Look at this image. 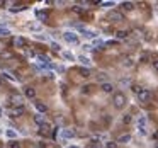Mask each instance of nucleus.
I'll list each match as a JSON object with an SVG mask.
<instances>
[{
    "label": "nucleus",
    "instance_id": "obj_1",
    "mask_svg": "<svg viewBox=\"0 0 158 148\" xmlns=\"http://www.w3.org/2000/svg\"><path fill=\"white\" fill-rule=\"evenodd\" d=\"M112 102H114V106H116L117 109H123L124 106H126L128 99H126V95H124L123 92H116V94L112 95Z\"/></svg>",
    "mask_w": 158,
    "mask_h": 148
},
{
    "label": "nucleus",
    "instance_id": "obj_2",
    "mask_svg": "<svg viewBox=\"0 0 158 148\" xmlns=\"http://www.w3.org/2000/svg\"><path fill=\"white\" fill-rule=\"evenodd\" d=\"M146 116H139L136 119V126H138V131H139V135H146Z\"/></svg>",
    "mask_w": 158,
    "mask_h": 148
},
{
    "label": "nucleus",
    "instance_id": "obj_3",
    "mask_svg": "<svg viewBox=\"0 0 158 148\" xmlns=\"http://www.w3.org/2000/svg\"><path fill=\"white\" fill-rule=\"evenodd\" d=\"M63 39L70 44H76L78 43V34H75L73 31H66V33H63Z\"/></svg>",
    "mask_w": 158,
    "mask_h": 148
},
{
    "label": "nucleus",
    "instance_id": "obj_4",
    "mask_svg": "<svg viewBox=\"0 0 158 148\" xmlns=\"http://www.w3.org/2000/svg\"><path fill=\"white\" fill-rule=\"evenodd\" d=\"M151 99V92L148 89H141L139 92H138V101L139 102H148Z\"/></svg>",
    "mask_w": 158,
    "mask_h": 148
},
{
    "label": "nucleus",
    "instance_id": "obj_5",
    "mask_svg": "<svg viewBox=\"0 0 158 148\" xmlns=\"http://www.w3.org/2000/svg\"><path fill=\"white\" fill-rule=\"evenodd\" d=\"M10 118H21L24 114V106H19V107H12L10 109Z\"/></svg>",
    "mask_w": 158,
    "mask_h": 148
},
{
    "label": "nucleus",
    "instance_id": "obj_6",
    "mask_svg": "<svg viewBox=\"0 0 158 148\" xmlns=\"http://www.w3.org/2000/svg\"><path fill=\"white\" fill-rule=\"evenodd\" d=\"M109 20L110 22H121V20H124V15L121 12H110L109 14Z\"/></svg>",
    "mask_w": 158,
    "mask_h": 148
},
{
    "label": "nucleus",
    "instance_id": "obj_7",
    "mask_svg": "<svg viewBox=\"0 0 158 148\" xmlns=\"http://www.w3.org/2000/svg\"><path fill=\"white\" fill-rule=\"evenodd\" d=\"M10 102L14 104L15 107H19V106H22V102H24V97H22V95H17V94H14L12 97H10Z\"/></svg>",
    "mask_w": 158,
    "mask_h": 148
},
{
    "label": "nucleus",
    "instance_id": "obj_8",
    "mask_svg": "<svg viewBox=\"0 0 158 148\" xmlns=\"http://www.w3.org/2000/svg\"><path fill=\"white\" fill-rule=\"evenodd\" d=\"M100 89H102V92H105V94H112V90H114V85H112V83H109V82H102Z\"/></svg>",
    "mask_w": 158,
    "mask_h": 148
},
{
    "label": "nucleus",
    "instance_id": "obj_9",
    "mask_svg": "<svg viewBox=\"0 0 158 148\" xmlns=\"http://www.w3.org/2000/svg\"><path fill=\"white\" fill-rule=\"evenodd\" d=\"M24 95H26L27 99H34V97H36V89L26 87V89H24Z\"/></svg>",
    "mask_w": 158,
    "mask_h": 148
},
{
    "label": "nucleus",
    "instance_id": "obj_10",
    "mask_svg": "<svg viewBox=\"0 0 158 148\" xmlns=\"http://www.w3.org/2000/svg\"><path fill=\"white\" fill-rule=\"evenodd\" d=\"M75 136V131L73 129H61V138L68 140V138H73Z\"/></svg>",
    "mask_w": 158,
    "mask_h": 148
},
{
    "label": "nucleus",
    "instance_id": "obj_11",
    "mask_svg": "<svg viewBox=\"0 0 158 148\" xmlns=\"http://www.w3.org/2000/svg\"><path fill=\"white\" fill-rule=\"evenodd\" d=\"M78 61H80V63H82L83 67H87V68H89L90 65H92V61H90L89 58H87V56H85V54H80V56H78Z\"/></svg>",
    "mask_w": 158,
    "mask_h": 148
},
{
    "label": "nucleus",
    "instance_id": "obj_12",
    "mask_svg": "<svg viewBox=\"0 0 158 148\" xmlns=\"http://www.w3.org/2000/svg\"><path fill=\"white\" fill-rule=\"evenodd\" d=\"M121 9L126 10V12H129V10L134 9V4H133V2H123V4H121Z\"/></svg>",
    "mask_w": 158,
    "mask_h": 148
},
{
    "label": "nucleus",
    "instance_id": "obj_13",
    "mask_svg": "<svg viewBox=\"0 0 158 148\" xmlns=\"http://www.w3.org/2000/svg\"><path fill=\"white\" fill-rule=\"evenodd\" d=\"M36 15H38V19H39V20H46L49 17V14L46 12V10H38V12H36Z\"/></svg>",
    "mask_w": 158,
    "mask_h": 148
},
{
    "label": "nucleus",
    "instance_id": "obj_14",
    "mask_svg": "<svg viewBox=\"0 0 158 148\" xmlns=\"http://www.w3.org/2000/svg\"><path fill=\"white\" fill-rule=\"evenodd\" d=\"M83 36H85V38H89V39H94V38H97V33H95V31H89V29H85V31H83Z\"/></svg>",
    "mask_w": 158,
    "mask_h": 148
},
{
    "label": "nucleus",
    "instance_id": "obj_15",
    "mask_svg": "<svg viewBox=\"0 0 158 148\" xmlns=\"http://www.w3.org/2000/svg\"><path fill=\"white\" fill-rule=\"evenodd\" d=\"M129 141H131V135H123V136H119L117 145H119V143H129Z\"/></svg>",
    "mask_w": 158,
    "mask_h": 148
},
{
    "label": "nucleus",
    "instance_id": "obj_16",
    "mask_svg": "<svg viewBox=\"0 0 158 148\" xmlns=\"http://www.w3.org/2000/svg\"><path fill=\"white\" fill-rule=\"evenodd\" d=\"M34 106H36V109H38L39 112H46V111H48V107H46L44 104H41V102H36Z\"/></svg>",
    "mask_w": 158,
    "mask_h": 148
},
{
    "label": "nucleus",
    "instance_id": "obj_17",
    "mask_svg": "<svg viewBox=\"0 0 158 148\" xmlns=\"http://www.w3.org/2000/svg\"><path fill=\"white\" fill-rule=\"evenodd\" d=\"M34 123L41 126L43 123H44V116H43V114H36V116H34Z\"/></svg>",
    "mask_w": 158,
    "mask_h": 148
},
{
    "label": "nucleus",
    "instance_id": "obj_18",
    "mask_svg": "<svg viewBox=\"0 0 158 148\" xmlns=\"http://www.w3.org/2000/svg\"><path fill=\"white\" fill-rule=\"evenodd\" d=\"M63 58H65V60H68V61H73V60H75V56L70 53V51H65V53H63Z\"/></svg>",
    "mask_w": 158,
    "mask_h": 148
},
{
    "label": "nucleus",
    "instance_id": "obj_19",
    "mask_svg": "<svg viewBox=\"0 0 158 148\" xmlns=\"http://www.w3.org/2000/svg\"><path fill=\"white\" fill-rule=\"evenodd\" d=\"M133 63H134V61H133V56H128V58H126V60H124V67H133Z\"/></svg>",
    "mask_w": 158,
    "mask_h": 148
},
{
    "label": "nucleus",
    "instance_id": "obj_20",
    "mask_svg": "<svg viewBox=\"0 0 158 148\" xmlns=\"http://www.w3.org/2000/svg\"><path fill=\"white\" fill-rule=\"evenodd\" d=\"M116 36L119 38V39H124V38H128V31H117Z\"/></svg>",
    "mask_w": 158,
    "mask_h": 148
},
{
    "label": "nucleus",
    "instance_id": "obj_21",
    "mask_svg": "<svg viewBox=\"0 0 158 148\" xmlns=\"http://www.w3.org/2000/svg\"><path fill=\"white\" fill-rule=\"evenodd\" d=\"M9 34H10V29L0 26V36H9Z\"/></svg>",
    "mask_w": 158,
    "mask_h": 148
},
{
    "label": "nucleus",
    "instance_id": "obj_22",
    "mask_svg": "<svg viewBox=\"0 0 158 148\" xmlns=\"http://www.w3.org/2000/svg\"><path fill=\"white\" fill-rule=\"evenodd\" d=\"M5 135H7L10 140H12V138H15V136H17V133H15L14 129H7V131H5Z\"/></svg>",
    "mask_w": 158,
    "mask_h": 148
},
{
    "label": "nucleus",
    "instance_id": "obj_23",
    "mask_svg": "<svg viewBox=\"0 0 158 148\" xmlns=\"http://www.w3.org/2000/svg\"><path fill=\"white\" fill-rule=\"evenodd\" d=\"M105 148H119V145H117V141H107Z\"/></svg>",
    "mask_w": 158,
    "mask_h": 148
},
{
    "label": "nucleus",
    "instance_id": "obj_24",
    "mask_svg": "<svg viewBox=\"0 0 158 148\" xmlns=\"http://www.w3.org/2000/svg\"><path fill=\"white\" fill-rule=\"evenodd\" d=\"M131 121H133V118H131V114H124V118H123V123H124V124H129Z\"/></svg>",
    "mask_w": 158,
    "mask_h": 148
},
{
    "label": "nucleus",
    "instance_id": "obj_25",
    "mask_svg": "<svg viewBox=\"0 0 158 148\" xmlns=\"http://www.w3.org/2000/svg\"><path fill=\"white\" fill-rule=\"evenodd\" d=\"M80 73H82V77L87 78V77H90V70H89V68H82V70H80Z\"/></svg>",
    "mask_w": 158,
    "mask_h": 148
},
{
    "label": "nucleus",
    "instance_id": "obj_26",
    "mask_svg": "<svg viewBox=\"0 0 158 148\" xmlns=\"http://www.w3.org/2000/svg\"><path fill=\"white\" fill-rule=\"evenodd\" d=\"M15 46H24V39H22V38H15Z\"/></svg>",
    "mask_w": 158,
    "mask_h": 148
},
{
    "label": "nucleus",
    "instance_id": "obj_27",
    "mask_svg": "<svg viewBox=\"0 0 158 148\" xmlns=\"http://www.w3.org/2000/svg\"><path fill=\"white\" fill-rule=\"evenodd\" d=\"M4 77H7L9 80H15V77L12 73H10V72H4Z\"/></svg>",
    "mask_w": 158,
    "mask_h": 148
},
{
    "label": "nucleus",
    "instance_id": "obj_28",
    "mask_svg": "<svg viewBox=\"0 0 158 148\" xmlns=\"http://www.w3.org/2000/svg\"><path fill=\"white\" fill-rule=\"evenodd\" d=\"M51 48H53L55 51H60V49H61V48H60V44H58V43H53V41H51Z\"/></svg>",
    "mask_w": 158,
    "mask_h": 148
},
{
    "label": "nucleus",
    "instance_id": "obj_29",
    "mask_svg": "<svg viewBox=\"0 0 158 148\" xmlns=\"http://www.w3.org/2000/svg\"><path fill=\"white\" fill-rule=\"evenodd\" d=\"M9 148H21V145L17 141H10V145H9Z\"/></svg>",
    "mask_w": 158,
    "mask_h": 148
},
{
    "label": "nucleus",
    "instance_id": "obj_30",
    "mask_svg": "<svg viewBox=\"0 0 158 148\" xmlns=\"http://www.w3.org/2000/svg\"><path fill=\"white\" fill-rule=\"evenodd\" d=\"M89 148H102V147H100V143L99 141H92V145H90Z\"/></svg>",
    "mask_w": 158,
    "mask_h": 148
},
{
    "label": "nucleus",
    "instance_id": "obj_31",
    "mask_svg": "<svg viewBox=\"0 0 158 148\" xmlns=\"http://www.w3.org/2000/svg\"><path fill=\"white\" fill-rule=\"evenodd\" d=\"M100 5L102 7H110V5H114V2H100Z\"/></svg>",
    "mask_w": 158,
    "mask_h": 148
},
{
    "label": "nucleus",
    "instance_id": "obj_32",
    "mask_svg": "<svg viewBox=\"0 0 158 148\" xmlns=\"http://www.w3.org/2000/svg\"><path fill=\"white\" fill-rule=\"evenodd\" d=\"M97 78H99V80H105V78H107V75H105V73H99V75H97Z\"/></svg>",
    "mask_w": 158,
    "mask_h": 148
},
{
    "label": "nucleus",
    "instance_id": "obj_33",
    "mask_svg": "<svg viewBox=\"0 0 158 148\" xmlns=\"http://www.w3.org/2000/svg\"><path fill=\"white\" fill-rule=\"evenodd\" d=\"M153 68L158 72V58H157V60H153Z\"/></svg>",
    "mask_w": 158,
    "mask_h": 148
},
{
    "label": "nucleus",
    "instance_id": "obj_34",
    "mask_svg": "<svg viewBox=\"0 0 158 148\" xmlns=\"http://www.w3.org/2000/svg\"><path fill=\"white\" fill-rule=\"evenodd\" d=\"M83 49H85V51H90V49H92V46H90V44H83Z\"/></svg>",
    "mask_w": 158,
    "mask_h": 148
},
{
    "label": "nucleus",
    "instance_id": "obj_35",
    "mask_svg": "<svg viewBox=\"0 0 158 148\" xmlns=\"http://www.w3.org/2000/svg\"><path fill=\"white\" fill-rule=\"evenodd\" d=\"M128 83H129V80H128V78H123V80H121V85H128Z\"/></svg>",
    "mask_w": 158,
    "mask_h": 148
},
{
    "label": "nucleus",
    "instance_id": "obj_36",
    "mask_svg": "<svg viewBox=\"0 0 158 148\" xmlns=\"http://www.w3.org/2000/svg\"><path fill=\"white\" fill-rule=\"evenodd\" d=\"M2 83H4V78H2V75H0V85H2Z\"/></svg>",
    "mask_w": 158,
    "mask_h": 148
},
{
    "label": "nucleus",
    "instance_id": "obj_37",
    "mask_svg": "<svg viewBox=\"0 0 158 148\" xmlns=\"http://www.w3.org/2000/svg\"><path fill=\"white\" fill-rule=\"evenodd\" d=\"M155 148H158V143H157V145H155Z\"/></svg>",
    "mask_w": 158,
    "mask_h": 148
},
{
    "label": "nucleus",
    "instance_id": "obj_38",
    "mask_svg": "<svg viewBox=\"0 0 158 148\" xmlns=\"http://www.w3.org/2000/svg\"><path fill=\"white\" fill-rule=\"evenodd\" d=\"M68 148H76V147H68Z\"/></svg>",
    "mask_w": 158,
    "mask_h": 148
},
{
    "label": "nucleus",
    "instance_id": "obj_39",
    "mask_svg": "<svg viewBox=\"0 0 158 148\" xmlns=\"http://www.w3.org/2000/svg\"><path fill=\"white\" fill-rule=\"evenodd\" d=\"M0 116H2V109H0Z\"/></svg>",
    "mask_w": 158,
    "mask_h": 148
}]
</instances>
